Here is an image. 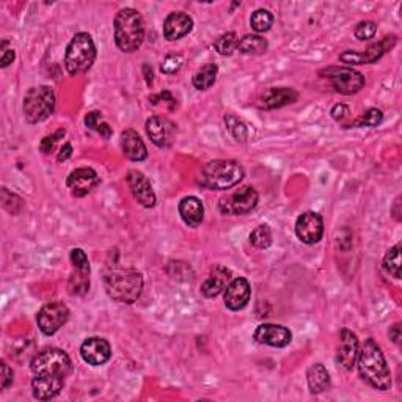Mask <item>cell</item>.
Here are the masks:
<instances>
[{"instance_id":"f546056e","label":"cell","mask_w":402,"mask_h":402,"mask_svg":"<svg viewBox=\"0 0 402 402\" xmlns=\"http://www.w3.org/2000/svg\"><path fill=\"white\" fill-rule=\"evenodd\" d=\"M68 289L71 295H85L90 289V272H82V270L74 269L68 283Z\"/></svg>"},{"instance_id":"f6af8a7d","label":"cell","mask_w":402,"mask_h":402,"mask_svg":"<svg viewBox=\"0 0 402 402\" xmlns=\"http://www.w3.org/2000/svg\"><path fill=\"white\" fill-rule=\"evenodd\" d=\"M6 47V41H3L2 43V59H0V66L2 68H6L8 65H11L13 63V60H15V57H16V54H15V50L13 49H5Z\"/></svg>"},{"instance_id":"30bf717a","label":"cell","mask_w":402,"mask_h":402,"mask_svg":"<svg viewBox=\"0 0 402 402\" xmlns=\"http://www.w3.org/2000/svg\"><path fill=\"white\" fill-rule=\"evenodd\" d=\"M396 35L385 36L379 43L371 44L368 49L362 50V52H355V50H345L341 55H339V60L345 65H371V63H375L377 60H380L383 55H385L388 50H392L396 46Z\"/></svg>"},{"instance_id":"681fc988","label":"cell","mask_w":402,"mask_h":402,"mask_svg":"<svg viewBox=\"0 0 402 402\" xmlns=\"http://www.w3.org/2000/svg\"><path fill=\"white\" fill-rule=\"evenodd\" d=\"M399 204H401V197H398L394 200V204L392 206V212H393V216H394V218L398 220H401V209H399Z\"/></svg>"},{"instance_id":"5b68a950","label":"cell","mask_w":402,"mask_h":402,"mask_svg":"<svg viewBox=\"0 0 402 402\" xmlns=\"http://www.w3.org/2000/svg\"><path fill=\"white\" fill-rule=\"evenodd\" d=\"M30 369L34 375L66 382V377L73 371V362L65 350L49 348L38 352L30 362Z\"/></svg>"},{"instance_id":"ba28073f","label":"cell","mask_w":402,"mask_h":402,"mask_svg":"<svg viewBox=\"0 0 402 402\" xmlns=\"http://www.w3.org/2000/svg\"><path fill=\"white\" fill-rule=\"evenodd\" d=\"M319 75L327 80H330L333 90H335L336 93L345 94V96H350V94L358 93L362 88H364V84H366L364 75L352 68L330 66V68L320 69Z\"/></svg>"},{"instance_id":"277c9868","label":"cell","mask_w":402,"mask_h":402,"mask_svg":"<svg viewBox=\"0 0 402 402\" xmlns=\"http://www.w3.org/2000/svg\"><path fill=\"white\" fill-rule=\"evenodd\" d=\"M244 178V168L236 161H211L201 168L198 184L207 191H228Z\"/></svg>"},{"instance_id":"7402d4cb","label":"cell","mask_w":402,"mask_h":402,"mask_svg":"<svg viewBox=\"0 0 402 402\" xmlns=\"http://www.w3.org/2000/svg\"><path fill=\"white\" fill-rule=\"evenodd\" d=\"M230 281H231V270L222 266V264H217V266H214L211 269L207 278L204 280L203 285H201V294H203L206 299L217 297L220 292L225 291V288L228 286Z\"/></svg>"},{"instance_id":"44dd1931","label":"cell","mask_w":402,"mask_h":402,"mask_svg":"<svg viewBox=\"0 0 402 402\" xmlns=\"http://www.w3.org/2000/svg\"><path fill=\"white\" fill-rule=\"evenodd\" d=\"M193 29V19L182 11L170 13L163 21V36L168 41H176L188 35Z\"/></svg>"},{"instance_id":"d6986e66","label":"cell","mask_w":402,"mask_h":402,"mask_svg":"<svg viewBox=\"0 0 402 402\" xmlns=\"http://www.w3.org/2000/svg\"><path fill=\"white\" fill-rule=\"evenodd\" d=\"M360 343L358 336L349 329H343L339 333V343L336 350V360L345 371H352L357 363Z\"/></svg>"},{"instance_id":"603a6c76","label":"cell","mask_w":402,"mask_h":402,"mask_svg":"<svg viewBox=\"0 0 402 402\" xmlns=\"http://www.w3.org/2000/svg\"><path fill=\"white\" fill-rule=\"evenodd\" d=\"M121 149L123 154L134 162H143L148 157L147 144L134 129H124L121 132Z\"/></svg>"},{"instance_id":"8992f818","label":"cell","mask_w":402,"mask_h":402,"mask_svg":"<svg viewBox=\"0 0 402 402\" xmlns=\"http://www.w3.org/2000/svg\"><path fill=\"white\" fill-rule=\"evenodd\" d=\"M96 60V46L90 34L79 31L69 41L65 54V68L71 75L84 74Z\"/></svg>"},{"instance_id":"b9f144b4","label":"cell","mask_w":402,"mask_h":402,"mask_svg":"<svg viewBox=\"0 0 402 402\" xmlns=\"http://www.w3.org/2000/svg\"><path fill=\"white\" fill-rule=\"evenodd\" d=\"M0 368H2L0 369V388L8 389L11 387L13 380H15V374H13V369L5 362H2Z\"/></svg>"},{"instance_id":"8fae6325","label":"cell","mask_w":402,"mask_h":402,"mask_svg":"<svg viewBox=\"0 0 402 402\" xmlns=\"http://www.w3.org/2000/svg\"><path fill=\"white\" fill-rule=\"evenodd\" d=\"M69 319V308L63 302H49L36 314V324L46 336H52Z\"/></svg>"},{"instance_id":"83f0119b","label":"cell","mask_w":402,"mask_h":402,"mask_svg":"<svg viewBox=\"0 0 402 402\" xmlns=\"http://www.w3.org/2000/svg\"><path fill=\"white\" fill-rule=\"evenodd\" d=\"M217 74H218V68L216 63H207L203 68H200L197 73L193 74V87L197 90H207L211 88L217 80Z\"/></svg>"},{"instance_id":"f1b7e54d","label":"cell","mask_w":402,"mask_h":402,"mask_svg":"<svg viewBox=\"0 0 402 402\" xmlns=\"http://www.w3.org/2000/svg\"><path fill=\"white\" fill-rule=\"evenodd\" d=\"M401 244H396L394 247L389 248L385 256H383L382 261V267L388 275L394 276L396 280L401 278Z\"/></svg>"},{"instance_id":"ee69618b","label":"cell","mask_w":402,"mask_h":402,"mask_svg":"<svg viewBox=\"0 0 402 402\" xmlns=\"http://www.w3.org/2000/svg\"><path fill=\"white\" fill-rule=\"evenodd\" d=\"M100 123H103V115H100V112L94 110V112L87 113V117H85V126H87L88 129L98 131Z\"/></svg>"},{"instance_id":"52a82bcc","label":"cell","mask_w":402,"mask_h":402,"mask_svg":"<svg viewBox=\"0 0 402 402\" xmlns=\"http://www.w3.org/2000/svg\"><path fill=\"white\" fill-rule=\"evenodd\" d=\"M55 105L57 99L52 88L47 85L31 87L30 90L25 93L22 103L25 121L29 124H38L46 121V119L55 112Z\"/></svg>"},{"instance_id":"e0dca14e","label":"cell","mask_w":402,"mask_h":402,"mask_svg":"<svg viewBox=\"0 0 402 402\" xmlns=\"http://www.w3.org/2000/svg\"><path fill=\"white\" fill-rule=\"evenodd\" d=\"M80 355L84 362L91 366H100L110 360L112 348L107 339L100 336L87 338L80 345Z\"/></svg>"},{"instance_id":"c3c4849f","label":"cell","mask_w":402,"mask_h":402,"mask_svg":"<svg viewBox=\"0 0 402 402\" xmlns=\"http://www.w3.org/2000/svg\"><path fill=\"white\" fill-rule=\"evenodd\" d=\"M96 132H99L100 137H104V138H110L112 137V128L109 126V123H105V121L100 123V126H99Z\"/></svg>"},{"instance_id":"ab89813d","label":"cell","mask_w":402,"mask_h":402,"mask_svg":"<svg viewBox=\"0 0 402 402\" xmlns=\"http://www.w3.org/2000/svg\"><path fill=\"white\" fill-rule=\"evenodd\" d=\"M65 129H59L57 132H54L52 135H47V137H44L41 143H40V149L43 151L44 154H49V153H52V151L55 149V144L59 143L63 137H65Z\"/></svg>"},{"instance_id":"cb8c5ba5","label":"cell","mask_w":402,"mask_h":402,"mask_svg":"<svg viewBox=\"0 0 402 402\" xmlns=\"http://www.w3.org/2000/svg\"><path fill=\"white\" fill-rule=\"evenodd\" d=\"M178 211H179V216L181 218L184 220V223L187 226H195L201 225L203 222V217H204V206L201 203L200 198L197 197H184L178 204Z\"/></svg>"},{"instance_id":"3957f363","label":"cell","mask_w":402,"mask_h":402,"mask_svg":"<svg viewBox=\"0 0 402 402\" xmlns=\"http://www.w3.org/2000/svg\"><path fill=\"white\" fill-rule=\"evenodd\" d=\"M115 44L121 52H135L144 40V22L140 13L134 8H123L113 21Z\"/></svg>"},{"instance_id":"7bdbcfd3","label":"cell","mask_w":402,"mask_h":402,"mask_svg":"<svg viewBox=\"0 0 402 402\" xmlns=\"http://www.w3.org/2000/svg\"><path fill=\"white\" fill-rule=\"evenodd\" d=\"M349 113H350V110H349V107L345 105V104H336V105H333V109L330 110L332 118L335 119V121H338V123H343L344 119L349 117Z\"/></svg>"},{"instance_id":"9c48e42d","label":"cell","mask_w":402,"mask_h":402,"mask_svg":"<svg viewBox=\"0 0 402 402\" xmlns=\"http://www.w3.org/2000/svg\"><path fill=\"white\" fill-rule=\"evenodd\" d=\"M260 201L256 188L245 186L218 200V211L225 216H245L255 209Z\"/></svg>"},{"instance_id":"8d00e7d4","label":"cell","mask_w":402,"mask_h":402,"mask_svg":"<svg viewBox=\"0 0 402 402\" xmlns=\"http://www.w3.org/2000/svg\"><path fill=\"white\" fill-rule=\"evenodd\" d=\"M69 260H71V264L75 270H82V272H90V262H88V256L82 248H73L71 253H69Z\"/></svg>"},{"instance_id":"f907efd6","label":"cell","mask_w":402,"mask_h":402,"mask_svg":"<svg viewBox=\"0 0 402 402\" xmlns=\"http://www.w3.org/2000/svg\"><path fill=\"white\" fill-rule=\"evenodd\" d=\"M143 71H144V79H147L148 87L153 85V69L149 68V65H143Z\"/></svg>"},{"instance_id":"7c38bea8","label":"cell","mask_w":402,"mask_h":402,"mask_svg":"<svg viewBox=\"0 0 402 402\" xmlns=\"http://www.w3.org/2000/svg\"><path fill=\"white\" fill-rule=\"evenodd\" d=\"M295 236L306 245L318 244L324 236V220L320 214L306 211L295 220Z\"/></svg>"},{"instance_id":"4dcf8cb0","label":"cell","mask_w":402,"mask_h":402,"mask_svg":"<svg viewBox=\"0 0 402 402\" xmlns=\"http://www.w3.org/2000/svg\"><path fill=\"white\" fill-rule=\"evenodd\" d=\"M223 119H225L226 129H228V132L232 135V138H234L236 142H241V143L247 142L248 129H247V126H245V123L242 121V119H239L237 117L231 115V113H226Z\"/></svg>"},{"instance_id":"484cf974","label":"cell","mask_w":402,"mask_h":402,"mask_svg":"<svg viewBox=\"0 0 402 402\" xmlns=\"http://www.w3.org/2000/svg\"><path fill=\"white\" fill-rule=\"evenodd\" d=\"M308 388L313 394H320L330 388V374L322 363H314L306 371Z\"/></svg>"},{"instance_id":"d6a6232c","label":"cell","mask_w":402,"mask_h":402,"mask_svg":"<svg viewBox=\"0 0 402 402\" xmlns=\"http://www.w3.org/2000/svg\"><path fill=\"white\" fill-rule=\"evenodd\" d=\"M250 242L253 247L260 250H266L272 245V231L269 225H260L250 232Z\"/></svg>"},{"instance_id":"9a60e30c","label":"cell","mask_w":402,"mask_h":402,"mask_svg":"<svg viewBox=\"0 0 402 402\" xmlns=\"http://www.w3.org/2000/svg\"><path fill=\"white\" fill-rule=\"evenodd\" d=\"M251 297V288L247 278L244 276H237V278L231 280L228 286L225 288L223 302L225 306L231 311H241L248 305Z\"/></svg>"},{"instance_id":"4316f807","label":"cell","mask_w":402,"mask_h":402,"mask_svg":"<svg viewBox=\"0 0 402 402\" xmlns=\"http://www.w3.org/2000/svg\"><path fill=\"white\" fill-rule=\"evenodd\" d=\"M267 41L266 38L260 35H245L237 41L236 50L244 55H260L267 50Z\"/></svg>"},{"instance_id":"5bb4252c","label":"cell","mask_w":402,"mask_h":402,"mask_svg":"<svg viewBox=\"0 0 402 402\" xmlns=\"http://www.w3.org/2000/svg\"><path fill=\"white\" fill-rule=\"evenodd\" d=\"M99 182H100L99 176L93 168L82 167V168H75L74 172L69 173L66 179V186L73 197L84 198L99 186Z\"/></svg>"},{"instance_id":"7dc6e473","label":"cell","mask_w":402,"mask_h":402,"mask_svg":"<svg viewBox=\"0 0 402 402\" xmlns=\"http://www.w3.org/2000/svg\"><path fill=\"white\" fill-rule=\"evenodd\" d=\"M388 336H389V339H393V343L398 344L399 339H401V324H394L393 327H389Z\"/></svg>"},{"instance_id":"d4e9b609","label":"cell","mask_w":402,"mask_h":402,"mask_svg":"<svg viewBox=\"0 0 402 402\" xmlns=\"http://www.w3.org/2000/svg\"><path fill=\"white\" fill-rule=\"evenodd\" d=\"M63 387H65V380H55L38 375H34V379H31V393L38 401L54 399L55 396L60 394Z\"/></svg>"},{"instance_id":"ac0fdd59","label":"cell","mask_w":402,"mask_h":402,"mask_svg":"<svg viewBox=\"0 0 402 402\" xmlns=\"http://www.w3.org/2000/svg\"><path fill=\"white\" fill-rule=\"evenodd\" d=\"M253 339L256 343L270 345V348H286L292 341V333L283 325L261 324L256 327Z\"/></svg>"},{"instance_id":"2e32d148","label":"cell","mask_w":402,"mask_h":402,"mask_svg":"<svg viewBox=\"0 0 402 402\" xmlns=\"http://www.w3.org/2000/svg\"><path fill=\"white\" fill-rule=\"evenodd\" d=\"M126 179H128L131 192L134 195V198L138 204L147 207V209H151V207L156 206L157 201L156 193L147 176L142 172H138V170H129Z\"/></svg>"},{"instance_id":"60d3db41","label":"cell","mask_w":402,"mask_h":402,"mask_svg":"<svg viewBox=\"0 0 402 402\" xmlns=\"http://www.w3.org/2000/svg\"><path fill=\"white\" fill-rule=\"evenodd\" d=\"M149 103L153 105H168V110H174L176 109V99L173 98V94L170 91H161L157 94H153V96H149Z\"/></svg>"},{"instance_id":"6da1fadb","label":"cell","mask_w":402,"mask_h":402,"mask_svg":"<svg viewBox=\"0 0 402 402\" xmlns=\"http://www.w3.org/2000/svg\"><path fill=\"white\" fill-rule=\"evenodd\" d=\"M357 368L362 380L379 392H387L392 388V373L385 360L380 345L374 338H368L362 349L358 350Z\"/></svg>"},{"instance_id":"e575fe53","label":"cell","mask_w":402,"mask_h":402,"mask_svg":"<svg viewBox=\"0 0 402 402\" xmlns=\"http://www.w3.org/2000/svg\"><path fill=\"white\" fill-rule=\"evenodd\" d=\"M383 119V113L380 109H368L364 113H362L354 123L350 126L352 128H375L379 126Z\"/></svg>"},{"instance_id":"836d02e7","label":"cell","mask_w":402,"mask_h":402,"mask_svg":"<svg viewBox=\"0 0 402 402\" xmlns=\"http://www.w3.org/2000/svg\"><path fill=\"white\" fill-rule=\"evenodd\" d=\"M239 38L234 31H228V34L220 35L216 41H214V49L217 50L220 55H232L237 47Z\"/></svg>"},{"instance_id":"ffe728a7","label":"cell","mask_w":402,"mask_h":402,"mask_svg":"<svg viewBox=\"0 0 402 402\" xmlns=\"http://www.w3.org/2000/svg\"><path fill=\"white\" fill-rule=\"evenodd\" d=\"M299 99V93L291 87H272L260 98L258 107L262 110H275Z\"/></svg>"},{"instance_id":"7a4b0ae2","label":"cell","mask_w":402,"mask_h":402,"mask_svg":"<svg viewBox=\"0 0 402 402\" xmlns=\"http://www.w3.org/2000/svg\"><path fill=\"white\" fill-rule=\"evenodd\" d=\"M104 288L112 300L131 305L142 295L143 276L135 269L115 267L105 274Z\"/></svg>"},{"instance_id":"bcb514c9","label":"cell","mask_w":402,"mask_h":402,"mask_svg":"<svg viewBox=\"0 0 402 402\" xmlns=\"http://www.w3.org/2000/svg\"><path fill=\"white\" fill-rule=\"evenodd\" d=\"M71 156H73V144H71V143H65V144H63V147L60 148V153H59V156H57V161H59V162H65V161H68Z\"/></svg>"},{"instance_id":"f35d334b","label":"cell","mask_w":402,"mask_h":402,"mask_svg":"<svg viewBox=\"0 0 402 402\" xmlns=\"http://www.w3.org/2000/svg\"><path fill=\"white\" fill-rule=\"evenodd\" d=\"M182 66V57L178 54H172L167 55L165 60L162 61L161 65V71L163 74H176Z\"/></svg>"},{"instance_id":"d590c367","label":"cell","mask_w":402,"mask_h":402,"mask_svg":"<svg viewBox=\"0 0 402 402\" xmlns=\"http://www.w3.org/2000/svg\"><path fill=\"white\" fill-rule=\"evenodd\" d=\"M377 34V24L373 21H362L354 29V35L358 41H368Z\"/></svg>"},{"instance_id":"74e56055","label":"cell","mask_w":402,"mask_h":402,"mask_svg":"<svg viewBox=\"0 0 402 402\" xmlns=\"http://www.w3.org/2000/svg\"><path fill=\"white\" fill-rule=\"evenodd\" d=\"M2 204H3V209H6V211L10 209V204L15 206V212H16V216H17V214L22 211L24 201H22L21 197H17L16 193H13V192L8 191V188L3 187L2 188Z\"/></svg>"},{"instance_id":"4fadbf2b","label":"cell","mask_w":402,"mask_h":402,"mask_svg":"<svg viewBox=\"0 0 402 402\" xmlns=\"http://www.w3.org/2000/svg\"><path fill=\"white\" fill-rule=\"evenodd\" d=\"M144 129H147V134L151 138V142L159 148L172 147L176 138V132H178V128H176V124L172 119L159 115L148 118Z\"/></svg>"},{"instance_id":"1f68e13d","label":"cell","mask_w":402,"mask_h":402,"mask_svg":"<svg viewBox=\"0 0 402 402\" xmlns=\"http://www.w3.org/2000/svg\"><path fill=\"white\" fill-rule=\"evenodd\" d=\"M274 24V15L269 10L260 8L256 10L250 17V25L256 34H264V31H269L270 27Z\"/></svg>"}]
</instances>
